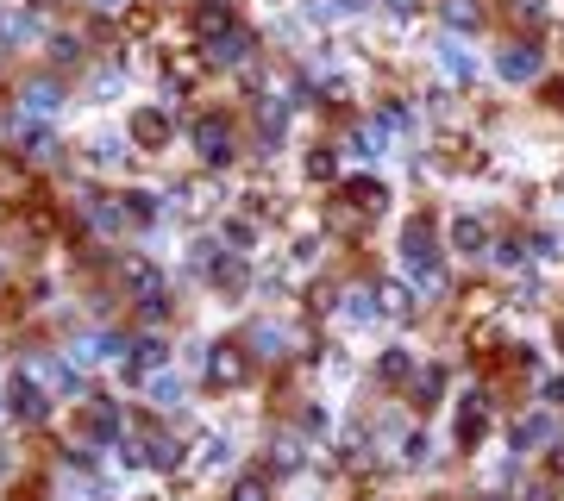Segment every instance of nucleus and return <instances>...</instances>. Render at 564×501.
I'll use <instances>...</instances> for the list:
<instances>
[{
    "instance_id": "obj_7",
    "label": "nucleus",
    "mask_w": 564,
    "mask_h": 501,
    "mask_svg": "<svg viewBox=\"0 0 564 501\" xmlns=\"http://www.w3.org/2000/svg\"><path fill=\"white\" fill-rule=\"evenodd\" d=\"M120 282H126L138 301H163V270L151 264V257H126V264H120Z\"/></svg>"
},
{
    "instance_id": "obj_16",
    "label": "nucleus",
    "mask_w": 564,
    "mask_h": 501,
    "mask_svg": "<svg viewBox=\"0 0 564 501\" xmlns=\"http://www.w3.org/2000/svg\"><path fill=\"white\" fill-rule=\"evenodd\" d=\"M445 26H452V32H477L483 7H477V0H445Z\"/></svg>"
},
{
    "instance_id": "obj_21",
    "label": "nucleus",
    "mask_w": 564,
    "mask_h": 501,
    "mask_svg": "<svg viewBox=\"0 0 564 501\" xmlns=\"http://www.w3.org/2000/svg\"><path fill=\"white\" fill-rule=\"evenodd\" d=\"M257 126H264V138H282V126H289V107H282V101H264V107H257Z\"/></svg>"
},
{
    "instance_id": "obj_2",
    "label": "nucleus",
    "mask_w": 564,
    "mask_h": 501,
    "mask_svg": "<svg viewBox=\"0 0 564 501\" xmlns=\"http://www.w3.org/2000/svg\"><path fill=\"white\" fill-rule=\"evenodd\" d=\"M496 69H502V82H533L539 69H546V51H539V44H502V57H496Z\"/></svg>"
},
{
    "instance_id": "obj_19",
    "label": "nucleus",
    "mask_w": 564,
    "mask_h": 501,
    "mask_svg": "<svg viewBox=\"0 0 564 501\" xmlns=\"http://www.w3.org/2000/svg\"><path fill=\"white\" fill-rule=\"evenodd\" d=\"M439 63H445V76H458V82L477 76V63L464 57V44H439Z\"/></svg>"
},
{
    "instance_id": "obj_33",
    "label": "nucleus",
    "mask_w": 564,
    "mask_h": 501,
    "mask_svg": "<svg viewBox=\"0 0 564 501\" xmlns=\"http://www.w3.org/2000/svg\"><path fill=\"white\" fill-rule=\"evenodd\" d=\"M546 395H552V401H564V383H552V389H546Z\"/></svg>"
},
{
    "instance_id": "obj_20",
    "label": "nucleus",
    "mask_w": 564,
    "mask_h": 501,
    "mask_svg": "<svg viewBox=\"0 0 564 501\" xmlns=\"http://www.w3.org/2000/svg\"><path fill=\"white\" fill-rule=\"evenodd\" d=\"M351 145H358V157H383L389 132H383V126H358V132H351Z\"/></svg>"
},
{
    "instance_id": "obj_3",
    "label": "nucleus",
    "mask_w": 564,
    "mask_h": 501,
    "mask_svg": "<svg viewBox=\"0 0 564 501\" xmlns=\"http://www.w3.org/2000/svg\"><path fill=\"white\" fill-rule=\"evenodd\" d=\"M245 376H251V364H245L239 345H214V351H207V383H214V389H239Z\"/></svg>"
},
{
    "instance_id": "obj_6",
    "label": "nucleus",
    "mask_w": 564,
    "mask_h": 501,
    "mask_svg": "<svg viewBox=\"0 0 564 501\" xmlns=\"http://www.w3.org/2000/svg\"><path fill=\"white\" fill-rule=\"evenodd\" d=\"M126 132H132L138 151H157V145H170V113H163V107H138Z\"/></svg>"
},
{
    "instance_id": "obj_17",
    "label": "nucleus",
    "mask_w": 564,
    "mask_h": 501,
    "mask_svg": "<svg viewBox=\"0 0 564 501\" xmlns=\"http://www.w3.org/2000/svg\"><path fill=\"white\" fill-rule=\"evenodd\" d=\"M207 276H214V289H245V257H214Z\"/></svg>"
},
{
    "instance_id": "obj_1",
    "label": "nucleus",
    "mask_w": 564,
    "mask_h": 501,
    "mask_svg": "<svg viewBox=\"0 0 564 501\" xmlns=\"http://www.w3.org/2000/svg\"><path fill=\"white\" fill-rule=\"evenodd\" d=\"M402 257H408V270H414V282L420 289H439V245H433V226L427 220H414L408 232H402Z\"/></svg>"
},
{
    "instance_id": "obj_4",
    "label": "nucleus",
    "mask_w": 564,
    "mask_h": 501,
    "mask_svg": "<svg viewBox=\"0 0 564 501\" xmlns=\"http://www.w3.org/2000/svg\"><path fill=\"white\" fill-rule=\"evenodd\" d=\"M195 151H201L207 163H232V157H239V151H232V126H226L220 113H207L201 126H195Z\"/></svg>"
},
{
    "instance_id": "obj_25",
    "label": "nucleus",
    "mask_w": 564,
    "mask_h": 501,
    "mask_svg": "<svg viewBox=\"0 0 564 501\" xmlns=\"http://www.w3.org/2000/svg\"><path fill=\"white\" fill-rule=\"evenodd\" d=\"M546 433H552V426H546V420H521V426H514V445H521V451H527V445H539V439H546Z\"/></svg>"
},
{
    "instance_id": "obj_12",
    "label": "nucleus",
    "mask_w": 564,
    "mask_h": 501,
    "mask_svg": "<svg viewBox=\"0 0 564 501\" xmlns=\"http://www.w3.org/2000/svg\"><path fill=\"white\" fill-rule=\"evenodd\" d=\"M232 26H239V19H232L226 0H201V7H195V32H201V38H220V32H232Z\"/></svg>"
},
{
    "instance_id": "obj_29",
    "label": "nucleus",
    "mask_w": 564,
    "mask_h": 501,
    "mask_svg": "<svg viewBox=\"0 0 564 501\" xmlns=\"http://www.w3.org/2000/svg\"><path fill=\"white\" fill-rule=\"evenodd\" d=\"M333 170H339L333 151H314V157H308V176H333Z\"/></svg>"
},
{
    "instance_id": "obj_32",
    "label": "nucleus",
    "mask_w": 564,
    "mask_h": 501,
    "mask_svg": "<svg viewBox=\"0 0 564 501\" xmlns=\"http://www.w3.org/2000/svg\"><path fill=\"white\" fill-rule=\"evenodd\" d=\"M383 7H389V13H414V7H420V0H383Z\"/></svg>"
},
{
    "instance_id": "obj_22",
    "label": "nucleus",
    "mask_w": 564,
    "mask_h": 501,
    "mask_svg": "<svg viewBox=\"0 0 564 501\" xmlns=\"http://www.w3.org/2000/svg\"><path fill=\"white\" fill-rule=\"evenodd\" d=\"M19 101H26L32 113H51V107H57V82H32L26 94H19Z\"/></svg>"
},
{
    "instance_id": "obj_9",
    "label": "nucleus",
    "mask_w": 564,
    "mask_h": 501,
    "mask_svg": "<svg viewBox=\"0 0 564 501\" xmlns=\"http://www.w3.org/2000/svg\"><path fill=\"white\" fill-rule=\"evenodd\" d=\"M82 439H120V408H113V401H88L82 408Z\"/></svg>"
},
{
    "instance_id": "obj_26",
    "label": "nucleus",
    "mask_w": 564,
    "mask_h": 501,
    "mask_svg": "<svg viewBox=\"0 0 564 501\" xmlns=\"http://www.w3.org/2000/svg\"><path fill=\"white\" fill-rule=\"evenodd\" d=\"M232 501H270V489H264V476H245V483L232 489Z\"/></svg>"
},
{
    "instance_id": "obj_10",
    "label": "nucleus",
    "mask_w": 564,
    "mask_h": 501,
    "mask_svg": "<svg viewBox=\"0 0 564 501\" xmlns=\"http://www.w3.org/2000/svg\"><path fill=\"white\" fill-rule=\"evenodd\" d=\"M245 57H251V32H245V26L207 38V63H245Z\"/></svg>"
},
{
    "instance_id": "obj_23",
    "label": "nucleus",
    "mask_w": 564,
    "mask_h": 501,
    "mask_svg": "<svg viewBox=\"0 0 564 501\" xmlns=\"http://www.w3.org/2000/svg\"><path fill=\"white\" fill-rule=\"evenodd\" d=\"M151 464H157V470H176V464H182V445H176V439H151Z\"/></svg>"
},
{
    "instance_id": "obj_31",
    "label": "nucleus",
    "mask_w": 564,
    "mask_h": 501,
    "mask_svg": "<svg viewBox=\"0 0 564 501\" xmlns=\"http://www.w3.org/2000/svg\"><path fill=\"white\" fill-rule=\"evenodd\" d=\"M88 7H94V13H120L126 0H88Z\"/></svg>"
},
{
    "instance_id": "obj_15",
    "label": "nucleus",
    "mask_w": 564,
    "mask_h": 501,
    "mask_svg": "<svg viewBox=\"0 0 564 501\" xmlns=\"http://www.w3.org/2000/svg\"><path fill=\"white\" fill-rule=\"evenodd\" d=\"M376 376H383V383H408V376H414V357L402 345H389L383 357H376Z\"/></svg>"
},
{
    "instance_id": "obj_28",
    "label": "nucleus",
    "mask_w": 564,
    "mask_h": 501,
    "mask_svg": "<svg viewBox=\"0 0 564 501\" xmlns=\"http://www.w3.org/2000/svg\"><path fill=\"white\" fill-rule=\"evenodd\" d=\"M358 7H364V0H320L314 13H320V19H339V13H358Z\"/></svg>"
},
{
    "instance_id": "obj_5",
    "label": "nucleus",
    "mask_w": 564,
    "mask_h": 501,
    "mask_svg": "<svg viewBox=\"0 0 564 501\" xmlns=\"http://www.w3.org/2000/svg\"><path fill=\"white\" fill-rule=\"evenodd\" d=\"M7 408H13V420L44 426V420H51V395H44L38 383H26V376H19V383H13V395H7Z\"/></svg>"
},
{
    "instance_id": "obj_18",
    "label": "nucleus",
    "mask_w": 564,
    "mask_h": 501,
    "mask_svg": "<svg viewBox=\"0 0 564 501\" xmlns=\"http://www.w3.org/2000/svg\"><path fill=\"white\" fill-rule=\"evenodd\" d=\"M19 151H26L32 163H51L57 157V138L44 132V126H32V132H19Z\"/></svg>"
},
{
    "instance_id": "obj_13",
    "label": "nucleus",
    "mask_w": 564,
    "mask_h": 501,
    "mask_svg": "<svg viewBox=\"0 0 564 501\" xmlns=\"http://www.w3.org/2000/svg\"><path fill=\"white\" fill-rule=\"evenodd\" d=\"M345 201H351V213H383V207H389L383 182H351V188H345Z\"/></svg>"
},
{
    "instance_id": "obj_27",
    "label": "nucleus",
    "mask_w": 564,
    "mask_h": 501,
    "mask_svg": "<svg viewBox=\"0 0 564 501\" xmlns=\"http://www.w3.org/2000/svg\"><path fill=\"white\" fill-rule=\"evenodd\" d=\"M132 364H163V345L157 339H138L132 345Z\"/></svg>"
},
{
    "instance_id": "obj_30",
    "label": "nucleus",
    "mask_w": 564,
    "mask_h": 501,
    "mask_svg": "<svg viewBox=\"0 0 564 501\" xmlns=\"http://www.w3.org/2000/svg\"><path fill=\"white\" fill-rule=\"evenodd\" d=\"M57 63H82V44L76 38H57Z\"/></svg>"
},
{
    "instance_id": "obj_11",
    "label": "nucleus",
    "mask_w": 564,
    "mask_h": 501,
    "mask_svg": "<svg viewBox=\"0 0 564 501\" xmlns=\"http://www.w3.org/2000/svg\"><path fill=\"white\" fill-rule=\"evenodd\" d=\"M452 251L483 257V251H489V226H483V220H470V213H464V220H452Z\"/></svg>"
},
{
    "instance_id": "obj_8",
    "label": "nucleus",
    "mask_w": 564,
    "mask_h": 501,
    "mask_svg": "<svg viewBox=\"0 0 564 501\" xmlns=\"http://www.w3.org/2000/svg\"><path fill=\"white\" fill-rule=\"evenodd\" d=\"M489 426V395H464L458 401V445H477Z\"/></svg>"
},
{
    "instance_id": "obj_24",
    "label": "nucleus",
    "mask_w": 564,
    "mask_h": 501,
    "mask_svg": "<svg viewBox=\"0 0 564 501\" xmlns=\"http://www.w3.org/2000/svg\"><path fill=\"white\" fill-rule=\"evenodd\" d=\"M439 389H445V370H427V376H420V383H414V401H420V408H427V401H439Z\"/></svg>"
},
{
    "instance_id": "obj_14",
    "label": "nucleus",
    "mask_w": 564,
    "mask_h": 501,
    "mask_svg": "<svg viewBox=\"0 0 564 501\" xmlns=\"http://www.w3.org/2000/svg\"><path fill=\"white\" fill-rule=\"evenodd\" d=\"M376 314H389V320H408L414 314V301H408L402 282H383V289H376Z\"/></svg>"
},
{
    "instance_id": "obj_34",
    "label": "nucleus",
    "mask_w": 564,
    "mask_h": 501,
    "mask_svg": "<svg viewBox=\"0 0 564 501\" xmlns=\"http://www.w3.org/2000/svg\"><path fill=\"white\" fill-rule=\"evenodd\" d=\"M558 345H564V332H558Z\"/></svg>"
}]
</instances>
